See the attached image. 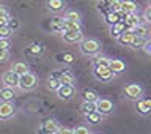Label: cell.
Masks as SVG:
<instances>
[{
	"label": "cell",
	"instance_id": "7c38bea8",
	"mask_svg": "<svg viewBox=\"0 0 151 134\" xmlns=\"http://www.w3.org/2000/svg\"><path fill=\"white\" fill-rule=\"evenodd\" d=\"M54 76L60 80L61 85H76V76L69 70H65L60 74H54Z\"/></svg>",
	"mask_w": 151,
	"mask_h": 134
},
{
	"label": "cell",
	"instance_id": "7bdbcfd3",
	"mask_svg": "<svg viewBox=\"0 0 151 134\" xmlns=\"http://www.w3.org/2000/svg\"><path fill=\"white\" fill-rule=\"evenodd\" d=\"M5 13H8V11H6V8H5V7H2V5H0V14H5Z\"/></svg>",
	"mask_w": 151,
	"mask_h": 134
},
{
	"label": "cell",
	"instance_id": "5bb4252c",
	"mask_svg": "<svg viewBox=\"0 0 151 134\" xmlns=\"http://www.w3.org/2000/svg\"><path fill=\"white\" fill-rule=\"evenodd\" d=\"M127 28H129V27L126 25L124 21H118V22H115V24H112V25H110V35L113 38H118L123 32H126Z\"/></svg>",
	"mask_w": 151,
	"mask_h": 134
},
{
	"label": "cell",
	"instance_id": "9a60e30c",
	"mask_svg": "<svg viewBox=\"0 0 151 134\" xmlns=\"http://www.w3.org/2000/svg\"><path fill=\"white\" fill-rule=\"evenodd\" d=\"M135 38V35H134V32L131 30V28H127L126 32H123L120 36L116 38V41H118V44H121V46H129L131 43H132V40Z\"/></svg>",
	"mask_w": 151,
	"mask_h": 134
},
{
	"label": "cell",
	"instance_id": "ffe728a7",
	"mask_svg": "<svg viewBox=\"0 0 151 134\" xmlns=\"http://www.w3.org/2000/svg\"><path fill=\"white\" fill-rule=\"evenodd\" d=\"M61 28L63 32L66 30H80V22H76V21H68V19H61ZM61 32V33H63Z\"/></svg>",
	"mask_w": 151,
	"mask_h": 134
},
{
	"label": "cell",
	"instance_id": "4316f807",
	"mask_svg": "<svg viewBox=\"0 0 151 134\" xmlns=\"http://www.w3.org/2000/svg\"><path fill=\"white\" fill-rule=\"evenodd\" d=\"M80 111H82V114H83V115H85V114H90V112L96 111V103L82 101V104H80Z\"/></svg>",
	"mask_w": 151,
	"mask_h": 134
},
{
	"label": "cell",
	"instance_id": "ab89813d",
	"mask_svg": "<svg viewBox=\"0 0 151 134\" xmlns=\"http://www.w3.org/2000/svg\"><path fill=\"white\" fill-rule=\"evenodd\" d=\"M55 134H73V130H69V128H58V131Z\"/></svg>",
	"mask_w": 151,
	"mask_h": 134
},
{
	"label": "cell",
	"instance_id": "d4e9b609",
	"mask_svg": "<svg viewBox=\"0 0 151 134\" xmlns=\"http://www.w3.org/2000/svg\"><path fill=\"white\" fill-rule=\"evenodd\" d=\"M11 70L14 71V73H17L19 76H22V74H25V73H28V66L24 63V62H16V63H13V66H11Z\"/></svg>",
	"mask_w": 151,
	"mask_h": 134
},
{
	"label": "cell",
	"instance_id": "83f0119b",
	"mask_svg": "<svg viewBox=\"0 0 151 134\" xmlns=\"http://www.w3.org/2000/svg\"><path fill=\"white\" fill-rule=\"evenodd\" d=\"M106 22L109 24V25H112V24H115L118 21H121V16H120V13H115V11H109L106 14Z\"/></svg>",
	"mask_w": 151,
	"mask_h": 134
},
{
	"label": "cell",
	"instance_id": "3957f363",
	"mask_svg": "<svg viewBox=\"0 0 151 134\" xmlns=\"http://www.w3.org/2000/svg\"><path fill=\"white\" fill-rule=\"evenodd\" d=\"M38 85V78L33 73H25L22 76H19V85L17 87L22 90V92H30V90H33Z\"/></svg>",
	"mask_w": 151,
	"mask_h": 134
},
{
	"label": "cell",
	"instance_id": "8fae6325",
	"mask_svg": "<svg viewBox=\"0 0 151 134\" xmlns=\"http://www.w3.org/2000/svg\"><path fill=\"white\" fill-rule=\"evenodd\" d=\"M135 104V111L140 114V115H150L151 114V99L150 98H140L134 101Z\"/></svg>",
	"mask_w": 151,
	"mask_h": 134
},
{
	"label": "cell",
	"instance_id": "d6a6232c",
	"mask_svg": "<svg viewBox=\"0 0 151 134\" xmlns=\"http://www.w3.org/2000/svg\"><path fill=\"white\" fill-rule=\"evenodd\" d=\"M73 134H91V131H90L88 126L79 125V126H76L74 130H73Z\"/></svg>",
	"mask_w": 151,
	"mask_h": 134
},
{
	"label": "cell",
	"instance_id": "484cf974",
	"mask_svg": "<svg viewBox=\"0 0 151 134\" xmlns=\"http://www.w3.org/2000/svg\"><path fill=\"white\" fill-rule=\"evenodd\" d=\"M146 38H142V36H135L134 40H132V43L129 44L131 49H143L145 44H146Z\"/></svg>",
	"mask_w": 151,
	"mask_h": 134
},
{
	"label": "cell",
	"instance_id": "f1b7e54d",
	"mask_svg": "<svg viewBox=\"0 0 151 134\" xmlns=\"http://www.w3.org/2000/svg\"><path fill=\"white\" fill-rule=\"evenodd\" d=\"M42 51H44V47H42V44H40V43H35V44H32L30 47H28V54L32 55H41Z\"/></svg>",
	"mask_w": 151,
	"mask_h": 134
},
{
	"label": "cell",
	"instance_id": "f35d334b",
	"mask_svg": "<svg viewBox=\"0 0 151 134\" xmlns=\"http://www.w3.org/2000/svg\"><path fill=\"white\" fill-rule=\"evenodd\" d=\"M9 40H6V38H5V40H0V47H2V49H6V51H9Z\"/></svg>",
	"mask_w": 151,
	"mask_h": 134
},
{
	"label": "cell",
	"instance_id": "f6af8a7d",
	"mask_svg": "<svg viewBox=\"0 0 151 134\" xmlns=\"http://www.w3.org/2000/svg\"><path fill=\"white\" fill-rule=\"evenodd\" d=\"M0 27H2V24H0Z\"/></svg>",
	"mask_w": 151,
	"mask_h": 134
},
{
	"label": "cell",
	"instance_id": "ee69618b",
	"mask_svg": "<svg viewBox=\"0 0 151 134\" xmlns=\"http://www.w3.org/2000/svg\"><path fill=\"white\" fill-rule=\"evenodd\" d=\"M148 2H150V5H151V0H148Z\"/></svg>",
	"mask_w": 151,
	"mask_h": 134
},
{
	"label": "cell",
	"instance_id": "8992f818",
	"mask_svg": "<svg viewBox=\"0 0 151 134\" xmlns=\"http://www.w3.org/2000/svg\"><path fill=\"white\" fill-rule=\"evenodd\" d=\"M58 123L54 118H49V120L41 122V125L38 126V134H55L58 131Z\"/></svg>",
	"mask_w": 151,
	"mask_h": 134
},
{
	"label": "cell",
	"instance_id": "30bf717a",
	"mask_svg": "<svg viewBox=\"0 0 151 134\" xmlns=\"http://www.w3.org/2000/svg\"><path fill=\"white\" fill-rule=\"evenodd\" d=\"M2 82H3V85H6V87L16 88L17 85H19V74L14 73L13 70L5 71V73L2 74Z\"/></svg>",
	"mask_w": 151,
	"mask_h": 134
},
{
	"label": "cell",
	"instance_id": "4fadbf2b",
	"mask_svg": "<svg viewBox=\"0 0 151 134\" xmlns=\"http://www.w3.org/2000/svg\"><path fill=\"white\" fill-rule=\"evenodd\" d=\"M109 68L113 71V74H123L126 71V63L120 59H110V63H109Z\"/></svg>",
	"mask_w": 151,
	"mask_h": 134
},
{
	"label": "cell",
	"instance_id": "b9f144b4",
	"mask_svg": "<svg viewBox=\"0 0 151 134\" xmlns=\"http://www.w3.org/2000/svg\"><path fill=\"white\" fill-rule=\"evenodd\" d=\"M143 49H145V52H146V54H148V55L151 57V40H148V41H146V44H145V47H143Z\"/></svg>",
	"mask_w": 151,
	"mask_h": 134
},
{
	"label": "cell",
	"instance_id": "603a6c76",
	"mask_svg": "<svg viewBox=\"0 0 151 134\" xmlns=\"http://www.w3.org/2000/svg\"><path fill=\"white\" fill-rule=\"evenodd\" d=\"M47 7H49V9L52 13H58L61 9H65V2L63 0H49Z\"/></svg>",
	"mask_w": 151,
	"mask_h": 134
},
{
	"label": "cell",
	"instance_id": "7a4b0ae2",
	"mask_svg": "<svg viewBox=\"0 0 151 134\" xmlns=\"http://www.w3.org/2000/svg\"><path fill=\"white\" fill-rule=\"evenodd\" d=\"M91 73H93V76H94V79L99 80V82H102V84H109V82H112V80L115 79V74H113V71L109 68V66L93 65Z\"/></svg>",
	"mask_w": 151,
	"mask_h": 134
},
{
	"label": "cell",
	"instance_id": "836d02e7",
	"mask_svg": "<svg viewBox=\"0 0 151 134\" xmlns=\"http://www.w3.org/2000/svg\"><path fill=\"white\" fill-rule=\"evenodd\" d=\"M65 19L68 21H76V22H80V14L76 13V11H68L65 14Z\"/></svg>",
	"mask_w": 151,
	"mask_h": 134
},
{
	"label": "cell",
	"instance_id": "8d00e7d4",
	"mask_svg": "<svg viewBox=\"0 0 151 134\" xmlns=\"http://www.w3.org/2000/svg\"><path fill=\"white\" fill-rule=\"evenodd\" d=\"M8 57H9V51L0 47V63H5V62L8 60Z\"/></svg>",
	"mask_w": 151,
	"mask_h": 134
},
{
	"label": "cell",
	"instance_id": "60d3db41",
	"mask_svg": "<svg viewBox=\"0 0 151 134\" xmlns=\"http://www.w3.org/2000/svg\"><path fill=\"white\" fill-rule=\"evenodd\" d=\"M63 62H65V63H73V62H74V57L71 55V54H65V55H63Z\"/></svg>",
	"mask_w": 151,
	"mask_h": 134
},
{
	"label": "cell",
	"instance_id": "e575fe53",
	"mask_svg": "<svg viewBox=\"0 0 151 134\" xmlns=\"http://www.w3.org/2000/svg\"><path fill=\"white\" fill-rule=\"evenodd\" d=\"M50 30H54V32H63V28H61V19H54V21L50 22Z\"/></svg>",
	"mask_w": 151,
	"mask_h": 134
},
{
	"label": "cell",
	"instance_id": "7402d4cb",
	"mask_svg": "<svg viewBox=\"0 0 151 134\" xmlns=\"http://www.w3.org/2000/svg\"><path fill=\"white\" fill-rule=\"evenodd\" d=\"M82 99L83 101H90V103H96L99 99V95H98V92H94V90L85 88L82 92Z\"/></svg>",
	"mask_w": 151,
	"mask_h": 134
},
{
	"label": "cell",
	"instance_id": "ac0fdd59",
	"mask_svg": "<svg viewBox=\"0 0 151 134\" xmlns=\"http://www.w3.org/2000/svg\"><path fill=\"white\" fill-rule=\"evenodd\" d=\"M124 22H126V25L132 28V27H135V25H139V24H142V19L140 16L137 13H129V14H126V17H124Z\"/></svg>",
	"mask_w": 151,
	"mask_h": 134
},
{
	"label": "cell",
	"instance_id": "6da1fadb",
	"mask_svg": "<svg viewBox=\"0 0 151 134\" xmlns=\"http://www.w3.org/2000/svg\"><path fill=\"white\" fill-rule=\"evenodd\" d=\"M101 43L94 38H83L82 41L79 43V49L82 52V55L85 57H93L101 52Z\"/></svg>",
	"mask_w": 151,
	"mask_h": 134
},
{
	"label": "cell",
	"instance_id": "ba28073f",
	"mask_svg": "<svg viewBox=\"0 0 151 134\" xmlns=\"http://www.w3.org/2000/svg\"><path fill=\"white\" fill-rule=\"evenodd\" d=\"M14 112H16V107L13 103L0 101V120H9L14 115Z\"/></svg>",
	"mask_w": 151,
	"mask_h": 134
},
{
	"label": "cell",
	"instance_id": "5b68a950",
	"mask_svg": "<svg viewBox=\"0 0 151 134\" xmlns=\"http://www.w3.org/2000/svg\"><path fill=\"white\" fill-rule=\"evenodd\" d=\"M96 111L99 114H102V115H110L115 111V104L109 98H99L96 101Z\"/></svg>",
	"mask_w": 151,
	"mask_h": 134
},
{
	"label": "cell",
	"instance_id": "2e32d148",
	"mask_svg": "<svg viewBox=\"0 0 151 134\" xmlns=\"http://www.w3.org/2000/svg\"><path fill=\"white\" fill-rule=\"evenodd\" d=\"M14 98H16V92H14L13 87H6V85H5L3 88H0V101L13 103Z\"/></svg>",
	"mask_w": 151,
	"mask_h": 134
},
{
	"label": "cell",
	"instance_id": "cb8c5ba5",
	"mask_svg": "<svg viewBox=\"0 0 151 134\" xmlns=\"http://www.w3.org/2000/svg\"><path fill=\"white\" fill-rule=\"evenodd\" d=\"M131 30L134 32L135 36H142V38H146V36H148V33H150V28L146 25H143V24H139V25L132 27Z\"/></svg>",
	"mask_w": 151,
	"mask_h": 134
},
{
	"label": "cell",
	"instance_id": "277c9868",
	"mask_svg": "<svg viewBox=\"0 0 151 134\" xmlns=\"http://www.w3.org/2000/svg\"><path fill=\"white\" fill-rule=\"evenodd\" d=\"M123 93H124V96L127 99H131V101H137V99L143 98V87H142L140 84H127L124 90H123Z\"/></svg>",
	"mask_w": 151,
	"mask_h": 134
},
{
	"label": "cell",
	"instance_id": "1f68e13d",
	"mask_svg": "<svg viewBox=\"0 0 151 134\" xmlns=\"http://www.w3.org/2000/svg\"><path fill=\"white\" fill-rule=\"evenodd\" d=\"M11 35H13V30L8 25H2V27H0V40H5V38L9 40V36H11Z\"/></svg>",
	"mask_w": 151,
	"mask_h": 134
},
{
	"label": "cell",
	"instance_id": "d6986e66",
	"mask_svg": "<svg viewBox=\"0 0 151 134\" xmlns=\"http://www.w3.org/2000/svg\"><path fill=\"white\" fill-rule=\"evenodd\" d=\"M93 65H98V66H109V63H110V57H107V55H104V54H96V55H93Z\"/></svg>",
	"mask_w": 151,
	"mask_h": 134
},
{
	"label": "cell",
	"instance_id": "9c48e42d",
	"mask_svg": "<svg viewBox=\"0 0 151 134\" xmlns=\"http://www.w3.org/2000/svg\"><path fill=\"white\" fill-rule=\"evenodd\" d=\"M57 96H58L60 99H63V101H69V99H73L76 96L74 85H60V87L57 88Z\"/></svg>",
	"mask_w": 151,
	"mask_h": 134
},
{
	"label": "cell",
	"instance_id": "44dd1931",
	"mask_svg": "<svg viewBox=\"0 0 151 134\" xmlns=\"http://www.w3.org/2000/svg\"><path fill=\"white\" fill-rule=\"evenodd\" d=\"M137 3L135 2H132V0H123V3H121V11L123 13H126V14H129V13H137Z\"/></svg>",
	"mask_w": 151,
	"mask_h": 134
},
{
	"label": "cell",
	"instance_id": "e0dca14e",
	"mask_svg": "<svg viewBox=\"0 0 151 134\" xmlns=\"http://www.w3.org/2000/svg\"><path fill=\"white\" fill-rule=\"evenodd\" d=\"M85 122H88L90 125H99L102 120H104V115L102 114H99L98 111H93V112H90V114H85Z\"/></svg>",
	"mask_w": 151,
	"mask_h": 134
},
{
	"label": "cell",
	"instance_id": "d590c367",
	"mask_svg": "<svg viewBox=\"0 0 151 134\" xmlns=\"http://www.w3.org/2000/svg\"><path fill=\"white\" fill-rule=\"evenodd\" d=\"M6 25H8V27H9V28H11V30L14 32V30H17V28L21 27V22H19V19H16V17H11V19L8 21Z\"/></svg>",
	"mask_w": 151,
	"mask_h": 134
},
{
	"label": "cell",
	"instance_id": "74e56055",
	"mask_svg": "<svg viewBox=\"0 0 151 134\" xmlns=\"http://www.w3.org/2000/svg\"><path fill=\"white\" fill-rule=\"evenodd\" d=\"M143 19H145V22H146V24H150V25H151V5H150V8H146V9H145Z\"/></svg>",
	"mask_w": 151,
	"mask_h": 134
},
{
	"label": "cell",
	"instance_id": "f546056e",
	"mask_svg": "<svg viewBox=\"0 0 151 134\" xmlns=\"http://www.w3.org/2000/svg\"><path fill=\"white\" fill-rule=\"evenodd\" d=\"M60 80L55 78V76H52V78H49V80H47V88L49 90H54V92H57V88L60 87Z\"/></svg>",
	"mask_w": 151,
	"mask_h": 134
},
{
	"label": "cell",
	"instance_id": "52a82bcc",
	"mask_svg": "<svg viewBox=\"0 0 151 134\" xmlns=\"http://www.w3.org/2000/svg\"><path fill=\"white\" fill-rule=\"evenodd\" d=\"M61 38H63L65 43L68 44H76V43H80L83 40V33H82V28L80 30H66L61 33Z\"/></svg>",
	"mask_w": 151,
	"mask_h": 134
},
{
	"label": "cell",
	"instance_id": "4dcf8cb0",
	"mask_svg": "<svg viewBox=\"0 0 151 134\" xmlns=\"http://www.w3.org/2000/svg\"><path fill=\"white\" fill-rule=\"evenodd\" d=\"M121 3H123V0H110V3H109V11L120 13L121 11Z\"/></svg>",
	"mask_w": 151,
	"mask_h": 134
}]
</instances>
